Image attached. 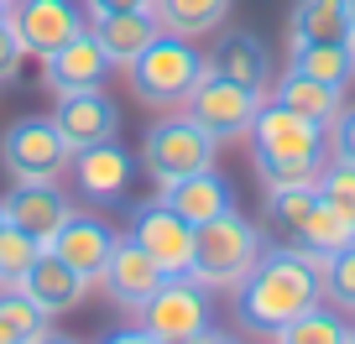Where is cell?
<instances>
[{"label":"cell","mask_w":355,"mask_h":344,"mask_svg":"<svg viewBox=\"0 0 355 344\" xmlns=\"http://www.w3.org/2000/svg\"><path fill=\"white\" fill-rule=\"evenodd\" d=\"M324 302V261L303 245H266L235 287V318L245 334H272Z\"/></svg>","instance_id":"1"},{"label":"cell","mask_w":355,"mask_h":344,"mask_svg":"<svg viewBox=\"0 0 355 344\" xmlns=\"http://www.w3.org/2000/svg\"><path fill=\"white\" fill-rule=\"evenodd\" d=\"M245 141H251V167L261 188H313L329 162V125L309 120L277 100H261Z\"/></svg>","instance_id":"2"},{"label":"cell","mask_w":355,"mask_h":344,"mask_svg":"<svg viewBox=\"0 0 355 344\" xmlns=\"http://www.w3.org/2000/svg\"><path fill=\"white\" fill-rule=\"evenodd\" d=\"M261 251H266L261 224H251L241 209H225V214H214L209 224L193 230L189 277L199 282V287H209V292H235L245 282V271L261 261Z\"/></svg>","instance_id":"3"},{"label":"cell","mask_w":355,"mask_h":344,"mask_svg":"<svg viewBox=\"0 0 355 344\" xmlns=\"http://www.w3.org/2000/svg\"><path fill=\"white\" fill-rule=\"evenodd\" d=\"M125 78H131V94L146 105V110H183V100L193 94V84L204 78V53L189 42V37L157 32L146 42L141 57L125 63Z\"/></svg>","instance_id":"4"},{"label":"cell","mask_w":355,"mask_h":344,"mask_svg":"<svg viewBox=\"0 0 355 344\" xmlns=\"http://www.w3.org/2000/svg\"><path fill=\"white\" fill-rule=\"evenodd\" d=\"M73 146L53 125V115H16L0 131V172L6 183H63Z\"/></svg>","instance_id":"5"},{"label":"cell","mask_w":355,"mask_h":344,"mask_svg":"<svg viewBox=\"0 0 355 344\" xmlns=\"http://www.w3.org/2000/svg\"><path fill=\"white\" fill-rule=\"evenodd\" d=\"M214 152H220V141H214L209 131H199L183 110H167L162 120H152L146 136H141V172L157 188H167V183H178V178H193V172L214 167Z\"/></svg>","instance_id":"6"},{"label":"cell","mask_w":355,"mask_h":344,"mask_svg":"<svg viewBox=\"0 0 355 344\" xmlns=\"http://www.w3.org/2000/svg\"><path fill=\"white\" fill-rule=\"evenodd\" d=\"M125 235L157 261L162 277H189V266H193V224L183 219V214L167 209L162 193L131 203V214H125Z\"/></svg>","instance_id":"7"},{"label":"cell","mask_w":355,"mask_h":344,"mask_svg":"<svg viewBox=\"0 0 355 344\" xmlns=\"http://www.w3.org/2000/svg\"><path fill=\"white\" fill-rule=\"evenodd\" d=\"M261 100L266 94H251V89H241V84H230V78H220V73H204L199 84H193V94L183 100V115H189L199 131H209L214 141H235V136L251 131Z\"/></svg>","instance_id":"8"},{"label":"cell","mask_w":355,"mask_h":344,"mask_svg":"<svg viewBox=\"0 0 355 344\" xmlns=\"http://www.w3.org/2000/svg\"><path fill=\"white\" fill-rule=\"evenodd\" d=\"M136 323H141L152 339L209 329V287H199L193 277H167L162 287L136 308Z\"/></svg>","instance_id":"9"},{"label":"cell","mask_w":355,"mask_h":344,"mask_svg":"<svg viewBox=\"0 0 355 344\" xmlns=\"http://www.w3.org/2000/svg\"><path fill=\"white\" fill-rule=\"evenodd\" d=\"M84 26H89V16L73 0H16L11 6V32H16V42H21L26 57L58 53V47H63L68 37H78Z\"/></svg>","instance_id":"10"},{"label":"cell","mask_w":355,"mask_h":344,"mask_svg":"<svg viewBox=\"0 0 355 344\" xmlns=\"http://www.w3.org/2000/svg\"><path fill=\"white\" fill-rule=\"evenodd\" d=\"M115 73L110 53L100 47L94 26H84L78 37H68L58 53L42 57V84L47 94H78V89H105V78Z\"/></svg>","instance_id":"11"},{"label":"cell","mask_w":355,"mask_h":344,"mask_svg":"<svg viewBox=\"0 0 355 344\" xmlns=\"http://www.w3.org/2000/svg\"><path fill=\"white\" fill-rule=\"evenodd\" d=\"M204 73H220L251 94L272 89V47L245 26H220V42L204 53Z\"/></svg>","instance_id":"12"},{"label":"cell","mask_w":355,"mask_h":344,"mask_svg":"<svg viewBox=\"0 0 355 344\" xmlns=\"http://www.w3.org/2000/svg\"><path fill=\"white\" fill-rule=\"evenodd\" d=\"M131 172H136V162H131L115 141L84 146V152H73V162H68L73 188L84 193L89 203H105V209L125 203V193H131Z\"/></svg>","instance_id":"13"},{"label":"cell","mask_w":355,"mask_h":344,"mask_svg":"<svg viewBox=\"0 0 355 344\" xmlns=\"http://www.w3.org/2000/svg\"><path fill=\"white\" fill-rule=\"evenodd\" d=\"M53 125L68 136V146H73V152H84V146H100V141H115V136H121V105H115L105 89L58 94Z\"/></svg>","instance_id":"14"},{"label":"cell","mask_w":355,"mask_h":344,"mask_svg":"<svg viewBox=\"0 0 355 344\" xmlns=\"http://www.w3.org/2000/svg\"><path fill=\"white\" fill-rule=\"evenodd\" d=\"M162 271H157V261L141 251V245L131 240V235H115V245H110V261H105V271H100V287H105V298L115 302V308H125V313H136L146 298H152L157 287H162Z\"/></svg>","instance_id":"15"},{"label":"cell","mask_w":355,"mask_h":344,"mask_svg":"<svg viewBox=\"0 0 355 344\" xmlns=\"http://www.w3.org/2000/svg\"><path fill=\"white\" fill-rule=\"evenodd\" d=\"M0 209H6V224L26 230L47 251L53 235L63 230V219L73 214V203H68L63 183H11V193L0 199Z\"/></svg>","instance_id":"16"},{"label":"cell","mask_w":355,"mask_h":344,"mask_svg":"<svg viewBox=\"0 0 355 344\" xmlns=\"http://www.w3.org/2000/svg\"><path fill=\"white\" fill-rule=\"evenodd\" d=\"M110 245H115V230L100 219V214H84V209H73V214L63 219V230L53 235V245H47V251H53L58 261H68V266H73L78 277L100 282L105 261H110Z\"/></svg>","instance_id":"17"},{"label":"cell","mask_w":355,"mask_h":344,"mask_svg":"<svg viewBox=\"0 0 355 344\" xmlns=\"http://www.w3.org/2000/svg\"><path fill=\"white\" fill-rule=\"evenodd\" d=\"M16 287H21V292H26V298H32L42 313H53V318H58V313L78 308V302L89 298V287H94V282L78 277V271L68 266V261H58L53 251H42V255L32 261V271H26Z\"/></svg>","instance_id":"18"},{"label":"cell","mask_w":355,"mask_h":344,"mask_svg":"<svg viewBox=\"0 0 355 344\" xmlns=\"http://www.w3.org/2000/svg\"><path fill=\"white\" fill-rule=\"evenodd\" d=\"M157 193H162V203H167L173 214H183L193 230H199V224H209L214 214L235 209L230 183H225L214 167H204V172H193V178H178V183H167V188H157Z\"/></svg>","instance_id":"19"},{"label":"cell","mask_w":355,"mask_h":344,"mask_svg":"<svg viewBox=\"0 0 355 344\" xmlns=\"http://www.w3.org/2000/svg\"><path fill=\"white\" fill-rule=\"evenodd\" d=\"M230 6H235V0H152L146 11L157 16V26H162V32L199 42V37L220 32V26L230 21Z\"/></svg>","instance_id":"20"},{"label":"cell","mask_w":355,"mask_h":344,"mask_svg":"<svg viewBox=\"0 0 355 344\" xmlns=\"http://www.w3.org/2000/svg\"><path fill=\"white\" fill-rule=\"evenodd\" d=\"M266 100H277V105H288V110L309 115V120L329 125L334 115H340V105H345V89H329V84H319V78H309V73H298V68H288L282 78H272Z\"/></svg>","instance_id":"21"},{"label":"cell","mask_w":355,"mask_h":344,"mask_svg":"<svg viewBox=\"0 0 355 344\" xmlns=\"http://www.w3.org/2000/svg\"><path fill=\"white\" fill-rule=\"evenodd\" d=\"M89 26H94V37H100V47L110 53L115 68H125L131 57H141L146 42L162 32L152 11H115V16H100V21H89Z\"/></svg>","instance_id":"22"},{"label":"cell","mask_w":355,"mask_h":344,"mask_svg":"<svg viewBox=\"0 0 355 344\" xmlns=\"http://www.w3.org/2000/svg\"><path fill=\"white\" fill-rule=\"evenodd\" d=\"M293 42H350V11H345V0H293L288 47Z\"/></svg>","instance_id":"23"},{"label":"cell","mask_w":355,"mask_h":344,"mask_svg":"<svg viewBox=\"0 0 355 344\" xmlns=\"http://www.w3.org/2000/svg\"><path fill=\"white\" fill-rule=\"evenodd\" d=\"M288 68L319 78V84H329V89H350V84H355L350 42H293L288 47Z\"/></svg>","instance_id":"24"},{"label":"cell","mask_w":355,"mask_h":344,"mask_svg":"<svg viewBox=\"0 0 355 344\" xmlns=\"http://www.w3.org/2000/svg\"><path fill=\"white\" fill-rule=\"evenodd\" d=\"M355 240V219H345L334 203H313L309 209V219L293 230V245H303V251H313L324 261V255H334V251H345V245Z\"/></svg>","instance_id":"25"},{"label":"cell","mask_w":355,"mask_h":344,"mask_svg":"<svg viewBox=\"0 0 355 344\" xmlns=\"http://www.w3.org/2000/svg\"><path fill=\"white\" fill-rule=\"evenodd\" d=\"M272 344H350V329H345V318L334 308H309L303 318H293L288 329L272 334Z\"/></svg>","instance_id":"26"},{"label":"cell","mask_w":355,"mask_h":344,"mask_svg":"<svg viewBox=\"0 0 355 344\" xmlns=\"http://www.w3.org/2000/svg\"><path fill=\"white\" fill-rule=\"evenodd\" d=\"M0 323L26 344V339H37V334L53 329V313H42L21 287H0Z\"/></svg>","instance_id":"27"},{"label":"cell","mask_w":355,"mask_h":344,"mask_svg":"<svg viewBox=\"0 0 355 344\" xmlns=\"http://www.w3.org/2000/svg\"><path fill=\"white\" fill-rule=\"evenodd\" d=\"M319 203V188H266V224H277V230H298L309 219V209Z\"/></svg>","instance_id":"28"},{"label":"cell","mask_w":355,"mask_h":344,"mask_svg":"<svg viewBox=\"0 0 355 344\" xmlns=\"http://www.w3.org/2000/svg\"><path fill=\"white\" fill-rule=\"evenodd\" d=\"M37 255H42V245H37L26 230H16V224H11V230L0 235V287H16V282L32 271Z\"/></svg>","instance_id":"29"},{"label":"cell","mask_w":355,"mask_h":344,"mask_svg":"<svg viewBox=\"0 0 355 344\" xmlns=\"http://www.w3.org/2000/svg\"><path fill=\"white\" fill-rule=\"evenodd\" d=\"M313 188H319V199L334 203L345 219H355V162H340V156H329Z\"/></svg>","instance_id":"30"},{"label":"cell","mask_w":355,"mask_h":344,"mask_svg":"<svg viewBox=\"0 0 355 344\" xmlns=\"http://www.w3.org/2000/svg\"><path fill=\"white\" fill-rule=\"evenodd\" d=\"M324 298L334 308H355V240L345 251L324 255Z\"/></svg>","instance_id":"31"},{"label":"cell","mask_w":355,"mask_h":344,"mask_svg":"<svg viewBox=\"0 0 355 344\" xmlns=\"http://www.w3.org/2000/svg\"><path fill=\"white\" fill-rule=\"evenodd\" d=\"M329 156L355 162V105H340V115L329 120Z\"/></svg>","instance_id":"32"},{"label":"cell","mask_w":355,"mask_h":344,"mask_svg":"<svg viewBox=\"0 0 355 344\" xmlns=\"http://www.w3.org/2000/svg\"><path fill=\"white\" fill-rule=\"evenodd\" d=\"M21 42H16V32L11 26H0V84H11L16 73H21Z\"/></svg>","instance_id":"33"},{"label":"cell","mask_w":355,"mask_h":344,"mask_svg":"<svg viewBox=\"0 0 355 344\" xmlns=\"http://www.w3.org/2000/svg\"><path fill=\"white\" fill-rule=\"evenodd\" d=\"M78 6H84L89 21H100V16H115V11H146L152 0H78Z\"/></svg>","instance_id":"34"},{"label":"cell","mask_w":355,"mask_h":344,"mask_svg":"<svg viewBox=\"0 0 355 344\" xmlns=\"http://www.w3.org/2000/svg\"><path fill=\"white\" fill-rule=\"evenodd\" d=\"M100 344H157V339L141 329V323H131V329H115V334H105Z\"/></svg>","instance_id":"35"},{"label":"cell","mask_w":355,"mask_h":344,"mask_svg":"<svg viewBox=\"0 0 355 344\" xmlns=\"http://www.w3.org/2000/svg\"><path fill=\"white\" fill-rule=\"evenodd\" d=\"M157 344H209V329H199V334H173V339H157Z\"/></svg>","instance_id":"36"},{"label":"cell","mask_w":355,"mask_h":344,"mask_svg":"<svg viewBox=\"0 0 355 344\" xmlns=\"http://www.w3.org/2000/svg\"><path fill=\"white\" fill-rule=\"evenodd\" d=\"M26 344H78V339H68V334H58V329H47V334H37V339H26Z\"/></svg>","instance_id":"37"},{"label":"cell","mask_w":355,"mask_h":344,"mask_svg":"<svg viewBox=\"0 0 355 344\" xmlns=\"http://www.w3.org/2000/svg\"><path fill=\"white\" fill-rule=\"evenodd\" d=\"M209 344H245L241 334H230V329H209Z\"/></svg>","instance_id":"38"},{"label":"cell","mask_w":355,"mask_h":344,"mask_svg":"<svg viewBox=\"0 0 355 344\" xmlns=\"http://www.w3.org/2000/svg\"><path fill=\"white\" fill-rule=\"evenodd\" d=\"M0 344H21V339H16V334L6 329V323H0Z\"/></svg>","instance_id":"39"},{"label":"cell","mask_w":355,"mask_h":344,"mask_svg":"<svg viewBox=\"0 0 355 344\" xmlns=\"http://www.w3.org/2000/svg\"><path fill=\"white\" fill-rule=\"evenodd\" d=\"M0 26H11V6L6 0H0Z\"/></svg>","instance_id":"40"},{"label":"cell","mask_w":355,"mask_h":344,"mask_svg":"<svg viewBox=\"0 0 355 344\" xmlns=\"http://www.w3.org/2000/svg\"><path fill=\"white\" fill-rule=\"evenodd\" d=\"M345 11H350V32H355V0H345Z\"/></svg>","instance_id":"41"},{"label":"cell","mask_w":355,"mask_h":344,"mask_svg":"<svg viewBox=\"0 0 355 344\" xmlns=\"http://www.w3.org/2000/svg\"><path fill=\"white\" fill-rule=\"evenodd\" d=\"M6 230H11V224H6V209H0V235H6Z\"/></svg>","instance_id":"42"},{"label":"cell","mask_w":355,"mask_h":344,"mask_svg":"<svg viewBox=\"0 0 355 344\" xmlns=\"http://www.w3.org/2000/svg\"><path fill=\"white\" fill-rule=\"evenodd\" d=\"M350 53H355V32H350Z\"/></svg>","instance_id":"43"},{"label":"cell","mask_w":355,"mask_h":344,"mask_svg":"<svg viewBox=\"0 0 355 344\" xmlns=\"http://www.w3.org/2000/svg\"><path fill=\"white\" fill-rule=\"evenodd\" d=\"M350 344H355V329H350Z\"/></svg>","instance_id":"44"},{"label":"cell","mask_w":355,"mask_h":344,"mask_svg":"<svg viewBox=\"0 0 355 344\" xmlns=\"http://www.w3.org/2000/svg\"><path fill=\"white\" fill-rule=\"evenodd\" d=\"M6 6H16V0H6Z\"/></svg>","instance_id":"45"}]
</instances>
